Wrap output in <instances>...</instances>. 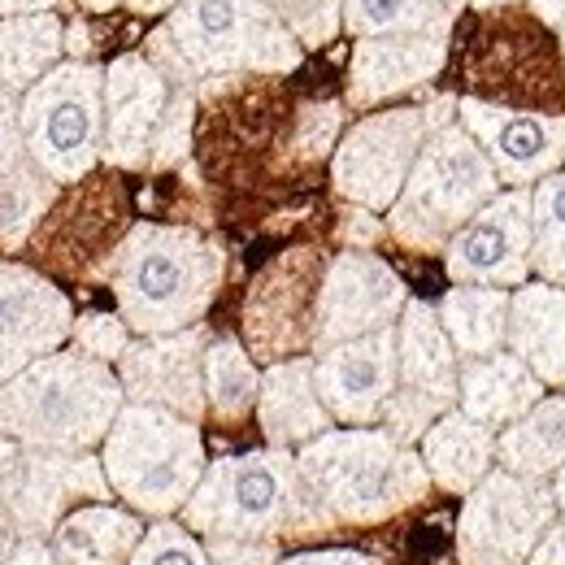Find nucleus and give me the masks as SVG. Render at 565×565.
Masks as SVG:
<instances>
[{
    "mask_svg": "<svg viewBox=\"0 0 565 565\" xmlns=\"http://www.w3.org/2000/svg\"><path fill=\"white\" fill-rule=\"evenodd\" d=\"M183 526L205 540H279V535H327L335 518L318 504L287 448L222 457L205 470Z\"/></svg>",
    "mask_w": 565,
    "mask_h": 565,
    "instance_id": "obj_1",
    "label": "nucleus"
},
{
    "mask_svg": "<svg viewBox=\"0 0 565 565\" xmlns=\"http://www.w3.org/2000/svg\"><path fill=\"white\" fill-rule=\"evenodd\" d=\"M114 492L105 461H96L92 452H40L26 448L13 466V475L4 479L0 500L18 526L22 540H44L53 535L66 518L71 504L78 500H105Z\"/></svg>",
    "mask_w": 565,
    "mask_h": 565,
    "instance_id": "obj_13",
    "label": "nucleus"
},
{
    "mask_svg": "<svg viewBox=\"0 0 565 565\" xmlns=\"http://www.w3.org/2000/svg\"><path fill=\"white\" fill-rule=\"evenodd\" d=\"M131 565H210V553L196 544V535L188 526L157 522L152 531H143Z\"/></svg>",
    "mask_w": 565,
    "mask_h": 565,
    "instance_id": "obj_36",
    "label": "nucleus"
},
{
    "mask_svg": "<svg viewBox=\"0 0 565 565\" xmlns=\"http://www.w3.org/2000/svg\"><path fill=\"white\" fill-rule=\"evenodd\" d=\"M457 122L479 140L495 166L500 183L526 188L544 183L565 166V118L562 114H535V109H509L479 96L457 100Z\"/></svg>",
    "mask_w": 565,
    "mask_h": 565,
    "instance_id": "obj_14",
    "label": "nucleus"
},
{
    "mask_svg": "<svg viewBox=\"0 0 565 565\" xmlns=\"http://www.w3.org/2000/svg\"><path fill=\"white\" fill-rule=\"evenodd\" d=\"M531 13L557 35V49H562V66H565V0H526Z\"/></svg>",
    "mask_w": 565,
    "mask_h": 565,
    "instance_id": "obj_41",
    "label": "nucleus"
},
{
    "mask_svg": "<svg viewBox=\"0 0 565 565\" xmlns=\"http://www.w3.org/2000/svg\"><path fill=\"white\" fill-rule=\"evenodd\" d=\"M279 565H383L379 557H365V553H300V557H287Z\"/></svg>",
    "mask_w": 565,
    "mask_h": 565,
    "instance_id": "obj_44",
    "label": "nucleus"
},
{
    "mask_svg": "<svg viewBox=\"0 0 565 565\" xmlns=\"http://www.w3.org/2000/svg\"><path fill=\"white\" fill-rule=\"evenodd\" d=\"M26 161V140H22V100L0 83V174Z\"/></svg>",
    "mask_w": 565,
    "mask_h": 565,
    "instance_id": "obj_39",
    "label": "nucleus"
},
{
    "mask_svg": "<svg viewBox=\"0 0 565 565\" xmlns=\"http://www.w3.org/2000/svg\"><path fill=\"white\" fill-rule=\"evenodd\" d=\"M13 540H22L18 535V526H13V518H9V509H4V500H0V565H9V557H13Z\"/></svg>",
    "mask_w": 565,
    "mask_h": 565,
    "instance_id": "obj_47",
    "label": "nucleus"
},
{
    "mask_svg": "<svg viewBox=\"0 0 565 565\" xmlns=\"http://www.w3.org/2000/svg\"><path fill=\"white\" fill-rule=\"evenodd\" d=\"M500 470L548 479L565 466V396H544L522 423L504 426L495 439Z\"/></svg>",
    "mask_w": 565,
    "mask_h": 565,
    "instance_id": "obj_29",
    "label": "nucleus"
},
{
    "mask_svg": "<svg viewBox=\"0 0 565 565\" xmlns=\"http://www.w3.org/2000/svg\"><path fill=\"white\" fill-rule=\"evenodd\" d=\"M409 305V291L401 275L361 253H335L322 270V291H318V331H313V349L327 353L335 344H349L361 335H374V331H387L401 322Z\"/></svg>",
    "mask_w": 565,
    "mask_h": 565,
    "instance_id": "obj_11",
    "label": "nucleus"
},
{
    "mask_svg": "<svg viewBox=\"0 0 565 565\" xmlns=\"http://www.w3.org/2000/svg\"><path fill=\"white\" fill-rule=\"evenodd\" d=\"M396 365H401V387L423 392L439 401L444 409H457L461 401V356L452 349L439 309L426 300H409L401 322H396Z\"/></svg>",
    "mask_w": 565,
    "mask_h": 565,
    "instance_id": "obj_21",
    "label": "nucleus"
},
{
    "mask_svg": "<svg viewBox=\"0 0 565 565\" xmlns=\"http://www.w3.org/2000/svg\"><path fill=\"white\" fill-rule=\"evenodd\" d=\"M105 475L109 488L143 513L183 509L196 483L205 479V444L201 426L157 409V405H122L118 423L105 439Z\"/></svg>",
    "mask_w": 565,
    "mask_h": 565,
    "instance_id": "obj_7",
    "label": "nucleus"
},
{
    "mask_svg": "<svg viewBox=\"0 0 565 565\" xmlns=\"http://www.w3.org/2000/svg\"><path fill=\"white\" fill-rule=\"evenodd\" d=\"M66 49L74 53V62H83V57L92 53V35H87V26H83V22H74L71 26V44H66Z\"/></svg>",
    "mask_w": 565,
    "mask_h": 565,
    "instance_id": "obj_50",
    "label": "nucleus"
},
{
    "mask_svg": "<svg viewBox=\"0 0 565 565\" xmlns=\"http://www.w3.org/2000/svg\"><path fill=\"white\" fill-rule=\"evenodd\" d=\"M205 349H210V331L188 327L174 335H152L131 344L127 356L118 361V379L131 405H157L170 409L188 423L205 418Z\"/></svg>",
    "mask_w": 565,
    "mask_h": 565,
    "instance_id": "obj_16",
    "label": "nucleus"
},
{
    "mask_svg": "<svg viewBox=\"0 0 565 565\" xmlns=\"http://www.w3.org/2000/svg\"><path fill=\"white\" fill-rule=\"evenodd\" d=\"M531 192L509 188L448 239L444 270L457 287H522L531 275Z\"/></svg>",
    "mask_w": 565,
    "mask_h": 565,
    "instance_id": "obj_12",
    "label": "nucleus"
},
{
    "mask_svg": "<svg viewBox=\"0 0 565 565\" xmlns=\"http://www.w3.org/2000/svg\"><path fill=\"white\" fill-rule=\"evenodd\" d=\"M509 353H518L544 387L565 392V287L522 282L509 309Z\"/></svg>",
    "mask_w": 565,
    "mask_h": 565,
    "instance_id": "obj_24",
    "label": "nucleus"
},
{
    "mask_svg": "<svg viewBox=\"0 0 565 565\" xmlns=\"http://www.w3.org/2000/svg\"><path fill=\"white\" fill-rule=\"evenodd\" d=\"M127 405L122 379L87 353H53L0 387V435L40 452H87Z\"/></svg>",
    "mask_w": 565,
    "mask_h": 565,
    "instance_id": "obj_3",
    "label": "nucleus"
},
{
    "mask_svg": "<svg viewBox=\"0 0 565 565\" xmlns=\"http://www.w3.org/2000/svg\"><path fill=\"white\" fill-rule=\"evenodd\" d=\"M143 526L109 504H87L53 531V553L62 565H122L136 557Z\"/></svg>",
    "mask_w": 565,
    "mask_h": 565,
    "instance_id": "obj_26",
    "label": "nucleus"
},
{
    "mask_svg": "<svg viewBox=\"0 0 565 565\" xmlns=\"http://www.w3.org/2000/svg\"><path fill=\"white\" fill-rule=\"evenodd\" d=\"M344 239H349L353 248L361 244V253H365V244H374V239H379V222H374V213L356 205V210L349 213V222H344Z\"/></svg>",
    "mask_w": 565,
    "mask_h": 565,
    "instance_id": "obj_42",
    "label": "nucleus"
},
{
    "mask_svg": "<svg viewBox=\"0 0 565 565\" xmlns=\"http://www.w3.org/2000/svg\"><path fill=\"white\" fill-rule=\"evenodd\" d=\"M344 127V105L340 100H309L296 114V157L300 161H318L331 148H340L335 136Z\"/></svg>",
    "mask_w": 565,
    "mask_h": 565,
    "instance_id": "obj_37",
    "label": "nucleus"
},
{
    "mask_svg": "<svg viewBox=\"0 0 565 565\" xmlns=\"http://www.w3.org/2000/svg\"><path fill=\"white\" fill-rule=\"evenodd\" d=\"M430 136H435L430 118L418 105H401V109H383V114L361 118L331 157L335 192L370 213L392 210Z\"/></svg>",
    "mask_w": 565,
    "mask_h": 565,
    "instance_id": "obj_10",
    "label": "nucleus"
},
{
    "mask_svg": "<svg viewBox=\"0 0 565 565\" xmlns=\"http://www.w3.org/2000/svg\"><path fill=\"white\" fill-rule=\"evenodd\" d=\"M500 196V174L479 140L452 122L423 143L405 192L392 205V235L414 253H444L448 239Z\"/></svg>",
    "mask_w": 565,
    "mask_h": 565,
    "instance_id": "obj_6",
    "label": "nucleus"
},
{
    "mask_svg": "<svg viewBox=\"0 0 565 565\" xmlns=\"http://www.w3.org/2000/svg\"><path fill=\"white\" fill-rule=\"evenodd\" d=\"M557 518L548 479L492 470L461 509L457 557L461 565H531V553Z\"/></svg>",
    "mask_w": 565,
    "mask_h": 565,
    "instance_id": "obj_9",
    "label": "nucleus"
},
{
    "mask_svg": "<svg viewBox=\"0 0 565 565\" xmlns=\"http://www.w3.org/2000/svg\"><path fill=\"white\" fill-rule=\"evenodd\" d=\"M83 9H92V13H109V9H118L122 0H78Z\"/></svg>",
    "mask_w": 565,
    "mask_h": 565,
    "instance_id": "obj_51",
    "label": "nucleus"
},
{
    "mask_svg": "<svg viewBox=\"0 0 565 565\" xmlns=\"http://www.w3.org/2000/svg\"><path fill=\"white\" fill-rule=\"evenodd\" d=\"M262 396V374L248 361L244 344L222 335L205 349V401L222 423H239Z\"/></svg>",
    "mask_w": 565,
    "mask_h": 565,
    "instance_id": "obj_31",
    "label": "nucleus"
},
{
    "mask_svg": "<svg viewBox=\"0 0 565 565\" xmlns=\"http://www.w3.org/2000/svg\"><path fill=\"white\" fill-rule=\"evenodd\" d=\"M544 401V379L518 353L500 349L492 356H461V401L457 409L483 426L522 423Z\"/></svg>",
    "mask_w": 565,
    "mask_h": 565,
    "instance_id": "obj_23",
    "label": "nucleus"
},
{
    "mask_svg": "<svg viewBox=\"0 0 565 565\" xmlns=\"http://www.w3.org/2000/svg\"><path fill=\"white\" fill-rule=\"evenodd\" d=\"M423 461L430 479L444 492L470 495L495 466V435L492 426L475 423L470 414L452 409L423 435Z\"/></svg>",
    "mask_w": 565,
    "mask_h": 565,
    "instance_id": "obj_25",
    "label": "nucleus"
},
{
    "mask_svg": "<svg viewBox=\"0 0 565 565\" xmlns=\"http://www.w3.org/2000/svg\"><path fill=\"white\" fill-rule=\"evenodd\" d=\"M300 479L335 526H370L396 518L430 492L426 461L387 430H327L296 452Z\"/></svg>",
    "mask_w": 565,
    "mask_h": 565,
    "instance_id": "obj_5",
    "label": "nucleus"
},
{
    "mask_svg": "<svg viewBox=\"0 0 565 565\" xmlns=\"http://www.w3.org/2000/svg\"><path fill=\"white\" fill-rule=\"evenodd\" d=\"M531 565H565V522H553L540 548L531 553Z\"/></svg>",
    "mask_w": 565,
    "mask_h": 565,
    "instance_id": "obj_43",
    "label": "nucleus"
},
{
    "mask_svg": "<svg viewBox=\"0 0 565 565\" xmlns=\"http://www.w3.org/2000/svg\"><path fill=\"white\" fill-rule=\"evenodd\" d=\"M257 423L270 448H291V444H313L318 435L331 430V409L318 396L313 383V361L309 356H287L275 361L262 374V396H257Z\"/></svg>",
    "mask_w": 565,
    "mask_h": 565,
    "instance_id": "obj_22",
    "label": "nucleus"
},
{
    "mask_svg": "<svg viewBox=\"0 0 565 565\" xmlns=\"http://www.w3.org/2000/svg\"><path fill=\"white\" fill-rule=\"evenodd\" d=\"M131 13H174L183 0H122Z\"/></svg>",
    "mask_w": 565,
    "mask_h": 565,
    "instance_id": "obj_49",
    "label": "nucleus"
},
{
    "mask_svg": "<svg viewBox=\"0 0 565 565\" xmlns=\"http://www.w3.org/2000/svg\"><path fill=\"white\" fill-rule=\"evenodd\" d=\"M313 257L291 253L275 262L248 296V340L257 353H291L300 344V322L318 331V291L322 279H309Z\"/></svg>",
    "mask_w": 565,
    "mask_h": 565,
    "instance_id": "obj_20",
    "label": "nucleus"
},
{
    "mask_svg": "<svg viewBox=\"0 0 565 565\" xmlns=\"http://www.w3.org/2000/svg\"><path fill=\"white\" fill-rule=\"evenodd\" d=\"M531 226H535L531 270L540 275V282L565 287V170L548 174L544 183H535V192H531Z\"/></svg>",
    "mask_w": 565,
    "mask_h": 565,
    "instance_id": "obj_33",
    "label": "nucleus"
},
{
    "mask_svg": "<svg viewBox=\"0 0 565 565\" xmlns=\"http://www.w3.org/2000/svg\"><path fill=\"white\" fill-rule=\"evenodd\" d=\"M57 196V179H49L31 157L0 174V248H18Z\"/></svg>",
    "mask_w": 565,
    "mask_h": 565,
    "instance_id": "obj_32",
    "label": "nucleus"
},
{
    "mask_svg": "<svg viewBox=\"0 0 565 565\" xmlns=\"http://www.w3.org/2000/svg\"><path fill=\"white\" fill-rule=\"evenodd\" d=\"M553 492H557V509L565 513V466L557 470V483H553Z\"/></svg>",
    "mask_w": 565,
    "mask_h": 565,
    "instance_id": "obj_52",
    "label": "nucleus"
},
{
    "mask_svg": "<svg viewBox=\"0 0 565 565\" xmlns=\"http://www.w3.org/2000/svg\"><path fill=\"white\" fill-rule=\"evenodd\" d=\"M282 26L300 40V49H322L344 26V0H266Z\"/></svg>",
    "mask_w": 565,
    "mask_h": 565,
    "instance_id": "obj_34",
    "label": "nucleus"
},
{
    "mask_svg": "<svg viewBox=\"0 0 565 565\" xmlns=\"http://www.w3.org/2000/svg\"><path fill=\"white\" fill-rule=\"evenodd\" d=\"M148 44V62L188 87L201 74H291L305 53L266 0H183Z\"/></svg>",
    "mask_w": 565,
    "mask_h": 565,
    "instance_id": "obj_4",
    "label": "nucleus"
},
{
    "mask_svg": "<svg viewBox=\"0 0 565 565\" xmlns=\"http://www.w3.org/2000/svg\"><path fill=\"white\" fill-rule=\"evenodd\" d=\"M74 340L78 353L96 356V361H122L131 349V327L122 322V313H87L74 322Z\"/></svg>",
    "mask_w": 565,
    "mask_h": 565,
    "instance_id": "obj_38",
    "label": "nucleus"
},
{
    "mask_svg": "<svg viewBox=\"0 0 565 565\" xmlns=\"http://www.w3.org/2000/svg\"><path fill=\"white\" fill-rule=\"evenodd\" d=\"M62 0H0V18H26V13H53Z\"/></svg>",
    "mask_w": 565,
    "mask_h": 565,
    "instance_id": "obj_46",
    "label": "nucleus"
},
{
    "mask_svg": "<svg viewBox=\"0 0 565 565\" xmlns=\"http://www.w3.org/2000/svg\"><path fill=\"white\" fill-rule=\"evenodd\" d=\"M170 78L143 53H122L105 71V161L118 170L148 166L157 122L170 105Z\"/></svg>",
    "mask_w": 565,
    "mask_h": 565,
    "instance_id": "obj_18",
    "label": "nucleus"
},
{
    "mask_svg": "<svg viewBox=\"0 0 565 565\" xmlns=\"http://www.w3.org/2000/svg\"><path fill=\"white\" fill-rule=\"evenodd\" d=\"M192 118H196V96H192L188 83H179L170 105H166V114H161V122H157L152 148H148V166L152 170H170V166H179L188 157V148H192Z\"/></svg>",
    "mask_w": 565,
    "mask_h": 565,
    "instance_id": "obj_35",
    "label": "nucleus"
},
{
    "mask_svg": "<svg viewBox=\"0 0 565 565\" xmlns=\"http://www.w3.org/2000/svg\"><path fill=\"white\" fill-rule=\"evenodd\" d=\"M452 9L439 0H344V26L356 40L374 35H444L452 31Z\"/></svg>",
    "mask_w": 565,
    "mask_h": 565,
    "instance_id": "obj_30",
    "label": "nucleus"
},
{
    "mask_svg": "<svg viewBox=\"0 0 565 565\" xmlns=\"http://www.w3.org/2000/svg\"><path fill=\"white\" fill-rule=\"evenodd\" d=\"M504 4H518V0H470V9H504Z\"/></svg>",
    "mask_w": 565,
    "mask_h": 565,
    "instance_id": "obj_53",
    "label": "nucleus"
},
{
    "mask_svg": "<svg viewBox=\"0 0 565 565\" xmlns=\"http://www.w3.org/2000/svg\"><path fill=\"white\" fill-rule=\"evenodd\" d=\"M66 53V26L57 13L0 18V83L13 96H26L49 71H57Z\"/></svg>",
    "mask_w": 565,
    "mask_h": 565,
    "instance_id": "obj_28",
    "label": "nucleus"
},
{
    "mask_svg": "<svg viewBox=\"0 0 565 565\" xmlns=\"http://www.w3.org/2000/svg\"><path fill=\"white\" fill-rule=\"evenodd\" d=\"M74 335L62 287L13 262H0V387L26 365L53 356Z\"/></svg>",
    "mask_w": 565,
    "mask_h": 565,
    "instance_id": "obj_15",
    "label": "nucleus"
},
{
    "mask_svg": "<svg viewBox=\"0 0 565 565\" xmlns=\"http://www.w3.org/2000/svg\"><path fill=\"white\" fill-rule=\"evenodd\" d=\"M26 157L57 183H78L105 157V71L62 62L22 96Z\"/></svg>",
    "mask_w": 565,
    "mask_h": 565,
    "instance_id": "obj_8",
    "label": "nucleus"
},
{
    "mask_svg": "<svg viewBox=\"0 0 565 565\" xmlns=\"http://www.w3.org/2000/svg\"><path fill=\"white\" fill-rule=\"evenodd\" d=\"M18 457H22V444H18V439H9V435H0V488H4V479L13 475Z\"/></svg>",
    "mask_w": 565,
    "mask_h": 565,
    "instance_id": "obj_48",
    "label": "nucleus"
},
{
    "mask_svg": "<svg viewBox=\"0 0 565 565\" xmlns=\"http://www.w3.org/2000/svg\"><path fill=\"white\" fill-rule=\"evenodd\" d=\"M509 287H448L439 300V322L457 356H492L509 349Z\"/></svg>",
    "mask_w": 565,
    "mask_h": 565,
    "instance_id": "obj_27",
    "label": "nucleus"
},
{
    "mask_svg": "<svg viewBox=\"0 0 565 565\" xmlns=\"http://www.w3.org/2000/svg\"><path fill=\"white\" fill-rule=\"evenodd\" d=\"M439 4H448V9H452V13H457V9H466V4H470V0H439Z\"/></svg>",
    "mask_w": 565,
    "mask_h": 565,
    "instance_id": "obj_54",
    "label": "nucleus"
},
{
    "mask_svg": "<svg viewBox=\"0 0 565 565\" xmlns=\"http://www.w3.org/2000/svg\"><path fill=\"white\" fill-rule=\"evenodd\" d=\"M210 565H279L275 540H210Z\"/></svg>",
    "mask_w": 565,
    "mask_h": 565,
    "instance_id": "obj_40",
    "label": "nucleus"
},
{
    "mask_svg": "<svg viewBox=\"0 0 565 565\" xmlns=\"http://www.w3.org/2000/svg\"><path fill=\"white\" fill-rule=\"evenodd\" d=\"M114 296L122 322L152 340L201 327L222 282V248L192 226L140 222L114 257Z\"/></svg>",
    "mask_w": 565,
    "mask_h": 565,
    "instance_id": "obj_2",
    "label": "nucleus"
},
{
    "mask_svg": "<svg viewBox=\"0 0 565 565\" xmlns=\"http://www.w3.org/2000/svg\"><path fill=\"white\" fill-rule=\"evenodd\" d=\"M9 565H62V562H57V553H53L44 540H18Z\"/></svg>",
    "mask_w": 565,
    "mask_h": 565,
    "instance_id": "obj_45",
    "label": "nucleus"
},
{
    "mask_svg": "<svg viewBox=\"0 0 565 565\" xmlns=\"http://www.w3.org/2000/svg\"><path fill=\"white\" fill-rule=\"evenodd\" d=\"M313 383H318V396H322V405L331 409L335 423H349V426L383 423V409H387L392 392L401 387L396 327L318 353V361H313Z\"/></svg>",
    "mask_w": 565,
    "mask_h": 565,
    "instance_id": "obj_17",
    "label": "nucleus"
},
{
    "mask_svg": "<svg viewBox=\"0 0 565 565\" xmlns=\"http://www.w3.org/2000/svg\"><path fill=\"white\" fill-rule=\"evenodd\" d=\"M448 62L444 35H374L356 40L349 62V105L370 109L430 83Z\"/></svg>",
    "mask_w": 565,
    "mask_h": 565,
    "instance_id": "obj_19",
    "label": "nucleus"
}]
</instances>
